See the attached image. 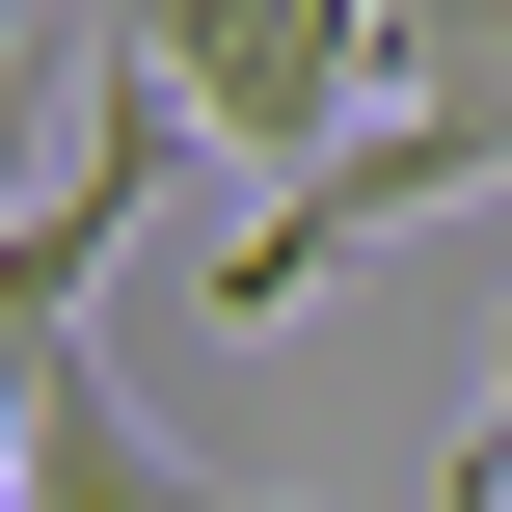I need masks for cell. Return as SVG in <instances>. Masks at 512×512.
<instances>
[{
  "mask_svg": "<svg viewBox=\"0 0 512 512\" xmlns=\"http://www.w3.org/2000/svg\"><path fill=\"white\" fill-rule=\"evenodd\" d=\"M189 135H243L270 189L324 162V135H378V81H405V0H81Z\"/></svg>",
  "mask_w": 512,
  "mask_h": 512,
  "instance_id": "7a4b0ae2",
  "label": "cell"
},
{
  "mask_svg": "<svg viewBox=\"0 0 512 512\" xmlns=\"http://www.w3.org/2000/svg\"><path fill=\"white\" fill-rule=\"evenodd\" d=\"M512 189V0H405V81H378V135H324L243 243H216V324H297L351 243H405V216H459Z\"/></svg>",
  "mask_w": 512,
  "mask_h": 512,
  "instance_id": "6da1fadb",
  "label": "cell"
},
{
  "mask_svg": "<svg viewBox=\"0 0 512 512\" xmlns=\"http://www.w3.org/2000/svg\"><path fill=\"white\" fill-rule=\"evenodd\" d=\"M0 512H270V486H189V459L108 405V351H81V378L27 405V486H0Z\"/></svg>",
  "mask_w": 512,
  "mask_h": 512,
  "instance_id": "3957f363",
  "label": "cell"
},
{
  "mask_svg": "<svg viewBox=\"0 0 512 512\" xmlns=\"http://www.w3.org/2000/svg\"><path fill=\"white\" fill-rule=\"evenodd\" d=\"M459 486H486V512H512V351H486V459H459Z\"/></svg>",
  "mask_w": 512,
  "mask_h": 512,
  "instance_id": "277c9868",
  "label": "cell"
}]
</instances>
